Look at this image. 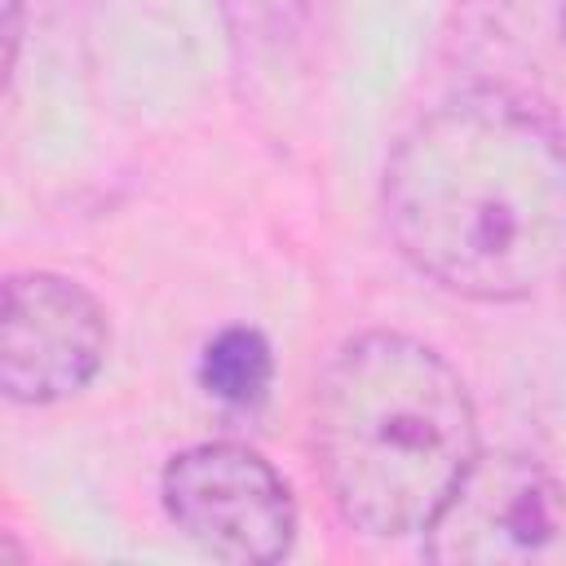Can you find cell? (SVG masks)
<instances>
[{
  "label": "cell",
  "mask_w": 566,
  "mask_h": 566,
  "mask_svg": "<svg viewBox=\"0 0 566 566\" xmlns=\"http://www.w3.org/2000/svg\"><path fill=\"white\" fill-rule=\"evenodd\" d=\"M310 433L340 522L376 539L424 531L482 455L464 376L407 332H358L327 358Z\"/></svg>",
  "instance_id": "cell-2"
},
{
  "label": "cell",
  "mask_w": 566,
  "mask_h": 566,
  "mask_svg": "<svg viewBox=\"0 0 566 566\" xmlns=\"http://www.w3.org/2000/svg\"><path fill=\"white\" fill-rule=\"evenodd\" d=\"M274 354L256 327H226L199 354V385L226 407H256L270 394Z\"/></svg>",
  "instance_id": "cell-6"
},
{
  "label": "cell",
  "mask_w": 566,
  "mask_h": 566,
  "mask_svg": "<svg viewBox=\"0 0 566 566\" xmlns=\"http://www.w3.org/2000/svg\"><path fill=\"white\" fill-rule=\"evenodd\" d=\"M562 22H566V0H562Z\"/></svg>",
  "instance_id": "cell-7"
},
{
  "label": "cell",
  "mask_w": 566,
  "mask_h": 566,
  "mask_svg": "<svg viewBox=\"0 0 566 566\" xmlns=\"http://www.w3.org/2000/svg\"><path fill=\"white\" fill-rule=\"evenodd\" d=\"M380 212L398 256L442 292L548 296L566 283V133L513 93H460L394 142Z\"/></svg>",
  "instance_id": "cell-1"
},
{
  "label": "cell",
  "mask_w": 566,
  "mask_h": 566,
  "mask_svg": "<svg viewBox=\"0 0 566 566\" xmlns=\"http://www.w3.org/2000/svg\"><path fill=\"white\" fill-rule=\"evenodd\" d=\"M420 553L438 566H566V482L522 451L478 455Z\"/></svg>",
  "instance_id": "cell-4"
},
{
  "label": "cell",
  "mask_w": 566,
  "mask_h": 566,
  "mask_svg": "<svg viewBox=\"0 0 566 566\" xmlns=\"http://www.w3.org/2000/svg\"><path fill=\"white\" fill-rule=\"evenodd\" d=\"M168 522L208 557L265 566L296 544V500L283 473L243 442H195L159 473Z\"/></svg>",
  "instance_id": "cell-3"
},
{
  "label": "cell",
  "mask_w": 566,
  "mask_h": 566,
  "mask_svg": "<svg viewBox=\"0 0 566 566\" xmlns=\"http://www.w3.org/2000/svg\"><path fill=\"white\" fill-rule=\"evenodd\" d=\"M111 323L102 301L53 270L4 279L0 389L18 407H49L80 394L106 363Z\"/></svg>",
  "instance_id": "cell-5"
}]
</instances>
